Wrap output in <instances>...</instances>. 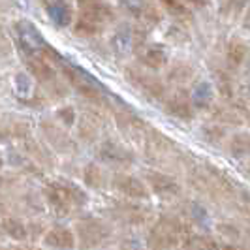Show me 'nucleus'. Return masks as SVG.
Segmentation results:
<instances>
[{"label": "nucleus", "instance_id": "obj_1", "mask_svg": "<svg viewBox=\"0 0 250 250\" xmlns=\"http://www.w3.org/2000/svg\"><path fill=\"white\" fill-rule=\"evenodd\" d=\"M115 19V12L104 0H79V12L74 17V32L81 38L102 34Z\"/></svg>", "mask_w": 250, "mask_h": 250}, {"label": "nucleus", "instance_id": "obj_2", "mask_svg": "<svg viewBox=\"0 0 250 250\" xmlns=\"http://www.w3.org/2000/svg\"><path fill=\"white\" fill-rule=\"evenodd\" d=\"M15 30H17L19 45H21V49L26 53V57H42V59L49 61L51 64L62 62L61 55L43 40V36L40 34V30H38L32 23H28V21H19V23L15 25Z\"/></svg>", "mask_w": 250, "mask_h": 250}, {"label": "nucleus", "instance_id": "obj_3", "mask_svg": "<svg viewBox=\"0 0 250 250\" xmlns=\"http://www.w3.org/2000/svg\"><path fill=\"white\" fill-rule=\"evenodd\" d=\"M187 226L179 218L164 216L152 226L149 235L150 249L154 250H173L179 249L183 239L187 237Z\"/></svg>", "mask_w": 250, "mask_h": 250}, {"label": "nucleus", "instance_id": "obj_4", "mask_svg": "<svg viewBox=\"0 0 250 250\" xmlns=\"http://www.w3.org/2000/svg\"><path fill=\"white\" fill-rule=\"evenodd\" d=\"M125 75L130 85H134L139 92H143L150 100H164L166 98V83L147 68H143L139 64H130L125 70Z\"/></svg>", "mask_w": 250, "mask_h": 250}, {"label": "nucleus", "instance_id": "obj_5", "mask_svg": "<svg viewBox=\"0 0 250 250\" xmlns=\"http://www.w3.org/2000/svg\"><path fill=\"white\" fill-rule=\"evenodd\" d=\"M45 196L51 205L61 213H70L72 209L85 205L87 201V194L70 183H49L45 188Z\"/></svg>", "mask_w": 250, "mask_h": 250}, {"label": "nucleus", "instance_id": "obj_6", "mask_svg": "<svg viewBox=\"0 0 250 250\" xmlns=\"http://www.w3.org/2000/svg\"><path fill=\"white\" fill-rule=\"evenodd\" d=\"M61 68H62V74H64V77H66V81H68L81 96H85V98H88V100H92V102L104 100L105 90H104V87L96 81V77H92L88 72L77 68L74 64L61 62Z\"/></svg>", "mask_w": 250, "mask_h": 250}, {"label": "nucleus", "instance_id": "obj_7", "mask_svg": "<svg viewBox=\"0 0 250 250\" xmlns=\"http://www.w3.org/2000/svg\"><path fill=\"white\" fill-rule=\"evenodd\" d=\"M139 61V66L147 68V70H162L169 62V53L162 43H154V42H143L138 49L134 51Z\"/></svg>", "mask_w": 250, "mask_h": 250}, {"label": "nucleus", "instance_id": "obj_8", "mask_svg": "<svg viewBox=\"0 0 250 250\" xmlns=\"http://www.w3.org/2000/svg\"><path fill=\"white\" fill-rule=\"evenodd\" d=\"M164 111L171 117H175L179 121H192L194 119V107H192V102L188 96V90L185 88H175L171 94H167L164 98Z\"/></svg>", "mask_w": 250, "mask_h": 250}, {"label": "nucleus", "instance_id": "obj_9", "mask_svg": "<svg viewBox=\"0 0 250 250\" xmlns=\"http://www.w3.org/2000/svg\"><path fill=\"white\" fill-rule=\"evenodd\" d=\"M121 6L125 8L132 17H136L147 26H156L162 23V13L158 12L149 0H119Z\"/></svg>", "mask_w": 250, "mask_h": 250}, {"label": "nucleus", "instance_id": "obj_10", "mask_svg": "<svg viewBox=\"0 0 250 250\" xmlns=\"http://www.w3.org/2000/svg\"><path fill=\"white\" fill-rule=\"evenodd\" d=\"M143 42H147L143 32L130 25H123L111 38L113 49L117 51L119 55H126V53L136 51Z\"/></svg>", "mask_w": 250, "mask_h": 250}, {"label": "nucleus", "instance_id": "obj_11", "mask_svg": "<svg viewBox=\"0 0 250 250\" xmlns=\"http://www.w3.org/2000/svg\"><path fill=\"white\" fill-rule=\"evenodd\" d=\"M147 188H150L156 196L162 198H175L181 194V185L175 179L167 173H160V171H145V181H143Z\"/></svg>", "mask_w": 250, "mask_h": 250}, {"label": "nucleus", "instance_id": "obj_12", "mask_svg": "<svg viewBox=\"0 0 250 250\" xmlns=\"http://www.w3.org/2000/svg\"><path fill=\"white\" fill-rule=\"evenodd\" d=\"M188 96H190L194 111H196V109L207 111V109H211L214 105L216 90H214L211 81H207V79H198V81L192 83V87L188 90Z\"/></svg>", "mask_w": 250, "mask_h": 250}, {"label": "nucleus", "instance_id": "obj_13", "mask_svg": "<svg viewBox=\"0 0 250 250\" xmlns=\"http://www.w3.org/2000/svg\"><path fill=\"white\" fill-rule=\"evenodd\" d=\"M113 187H115V190H119L121 194H125L126 198H132V200H147L149 198L147 185L134 175L117 173V175L113 177Z\"/></svg>", "mask_w": 250, "mask_h": 250}, {"label": "nucleus", "instance_id": "obj_14", "mask_svg": "<svg viewBox=\"0 0 250 250\" xmlns=\"http://www.w3.org/2000/svg\"><path fill=\"white\" fill-rule=\"evenodd\" d=\"M45 12L57 26H68L74 23V8L66 0H49L45 2Z\"/></svg>", "mask_w": 250, "mask_h": 250}, {"label": "nucleus", "instance_id": "obj_15", "mask_svg": "<svg viewBox=\"0 0 250 250\" xmlns=\"http://www.w3.org/2000/svg\"><path fill=\"white\" fill-rule=\"evenodd\" d=\"M100 158L105 160L107 164H115V166H128L132 164V152L126 150L123 145L115 143V141H105L100 147Z\"/></svg>", "mask_w": 250, "mask_h": 250}, {"label": "nucleus", "instance_id": "obj_16", "mask_svg": "<svg viewBox=\"0 0 250 250\" xmlns=\"http://www.w3.org/2000/svg\"><path fill=\"white\" fill-rule=\"evenodd\" d=\"M211 119L214 121V125H220V126H241L245 123V119L241 117L237 113V109L229 104V105H213L211 109Z\"/></svg>", "mask_w": 250, "mask_h": 250}, {"label": "nucleus", "instance_id": "obj_17", "mask_svg": "<svg viewBox=\"0 0 250 250\" xmlns=\"http://www.w3.org/2000/svg\"><path fill=\"white\" fill-rule=\"evenodd\" d=\"M45 245L51 249H61V250H72L75 247V235L72 229L68 228H53L49 233L45 235Z\"/></svg>", "mask_w": 250, "mask_h": 250}, {"label": "nucleus", "instance_id": "obj_18", "mask_svg": "<svg viewBox=\"0 0 250 250\" xmlns=\"http://www.w3.org/2000/svg\"><path fill=\"white\" fill-rule=\"evenodd\" d=\"M247 53H249V47L243 40L239 38H231L226 45V62H228V68L231 70H237L245 64V59H247Z\"/></svg>", "mask_w": 250, "mask_h": 250}, {"label": "nucleus", "instance_id": "obj_19", "mask_svg": "<svg viewBox=\"0 0 250 250\" xmlns=\"http://www.w3.org/2000/svg\"><path fill=\"white\" fill-rule=\"evenodd\" d=\"M26 66L32 72V75L40 79L42 83H53L55 81V70L53 64L42 57H26Z\"/></svg>", "mask_w": 250, "mask_h": 250}, {"label": "nucleus", "instance_id": "obj_20", "mask_svg": "<svg viewBox=\"0 0 250 250\" xmlns=\"http://www.w3.org/2000/svg\"><path fill=\"white\" fill-rule=\"evenodd\" d=\"M229 154L237 160H250V134L249 132H239L233 134L229 139Z\"/></svg>", "mask_w": 250, "mask_h": 250}, {"label": "nucleus", "instance_id": "obj_21", "mask_svg": "<svg viewBox=\"0 0 250 250\" xmlns=\"http://www.w3.org/2000/svg\"><path fill=\"white\" fill-rule=\"evenodd\" d=\"M194 74H196V68L190 62H185V61H179V62L171 64L169 72H167V81L169 83H175V85H183L190 79H194Z\"/></svg>", "mask_w": 250, "mask_h": 250}, {"label": "nucleus", "instance_id": "obj_22", "mask_svg": "<svg viewBox=\"0 0 250 250\" xmlns=\"http://www.w3.org/2000/svg\"><path fill=\"white\" fill-rule=\"evenodd\" d=\"M216 247L218 243L203 233H188L181 243L183 250H216Z\"/></svg>", "mask_w": 250, "mask_h": 250}, {"label": "nucleus", "instance_id": "obj_23", "mask_svg": "<svg viewBox=\"0 0 250 250\" xmlns=\"http://www.w3.org/2000/svg\"><path fill=\"white\" fill-rule=\"evenodd\" d=\"M117 123H119V128L128 134L130 138H139L145 130V123L138 119L136 115L132 113H123V115H117Z\"/></svg>", "mask_w": 250, "mask_h": 250}, {"label": "nucleus", "instance_id": "obj_24", "mask_svg": "<svg viewBox=\"0 0 250 250\" xmlns=\"http://www.w3.org/2000/svg\"><path fill=\"white\" fill-rule=\"evenodd\" d=\"M77 228H79V235H81V239H83L87 245H96V243H100L102 239L105 237L104 226H102L100 222H96V220L81 222Z\"/></svg>", "mask_w": 250, "mask_h": 250}, {"label": "nucleus", "instance_id": "obj_25", "mask_svg": "<svg viewBox=\"0 0 250 250\" xmlns=\"http://www.w3.org/2000/svg\"><path fill=\"white\" fill-rule=\"evenodd\" d=\"M162 4V8L169 13L171 17H175L177 23H187L192 19V13L181 0H158Z\"/></svg>", "mask_w": 250, "mask_h": 250}, {"label": "nucleus", "instance_id": "obj_26", "mask_svg": "<svg viewBox=\"0 0 250 250\" xmlns=\"http://www.w3.org/2000/svg\"><path fill=\"white\" fill-rule=\"evenodd\" d=\"M216 92H218V96L226 104H231V102L235 100L233 81H231V77L226 74V72H218V75H216Z\"/></svg>", "mask_w": 250, "mask_h": 250}, {"label": "nucleus", "instance_id": "obj_27", "mask_svg": "<svg viewBox=\"0 0 250 250\" xmlns=\"http://www.w3.org/2000/svg\"><path fill=\"white\" fill-rule=\"evenodd\" d=\"M0 229H2L4 233H8V235L13 239H25L26 237L25 226L21 224L19 220H15V218H10V216L0 218Z\"/></svg>", "mask_w": 250, "mask_h": 250}, {"label": "nucleus", "instance_id": "obj_28", "mask_svg": "<svg viewBox=\"0 0 250 250\" xmlns=\"http://www.w3.org/2000/svg\"><path fill=\"white\" fill-rule=\"evenodd\" d=\"M201 136L203 139L207 141V143H211V145H216V143H222L228 136V132H226L224 126L220 125H207L201 128Z\"/></svg>", "mask_w": 250, "mask_h": 250}, {"label": "nucleus", "instance_id": "obj_29", "mask_svg": "<svg viewBox=\"0 0 250 250\" xmlns=\"http://www.w3.org/2000/svg\"><path fill=\"white\" fill-rule=\"evenodd\" d=\"M249 0H226L220 8V13L226 19H237L239 15L243 13L245 6H247Z\"/></svg>", "mask_w": 250, "mask_h": 250}, {"label": "nucleus", "instance_id": "obj_30", "mask_svg": "<svg viewBox=\"0 0 250 250\" xmlns=\"http://www.w3.org/2000/svg\"><path fill=\"white\" fill-rule=\"evenodd\" d=\"M85 181H87V185H90V187L102 188L104 183H105V175H104V171H102L98 166L90 164V166H87V169H85Z\"/></svg>", "mask_w": 250, "mask_h": 250}, {"label": "nucleus", "instance_id": "obj_31", "mask_svg": "<svg viewBox=\"0 0 250 250\" xmlns=\"http://www.w3.org/2000/svg\"><path fill=\"white\" fill-rule=\"evenodd\" d=\"M166 36H167V40H171L173 43H185L188 40V32L181 23H173V25L167 28V34Z\"/></svg>", "mask_w": 250, "mask_h": 250}, {"label": "nucleus", "instance_id": "obj_32", "mask_svg": "<svg viewBox=\"0 0 250 250\" xmlns=\"http://www.w3.org/2000/svg\"><path fill=\"white\" fill-rule=\"evenodd\" d=\"M59 117L62 119L66 126H72L75 121V111L72 109V107H62V109L59 111Z\"/></svg>", "mask_w": 250, "mask_h": 250}, {"label": "nucleus", "instance_id": "obj_33", "mask_svg": "<svg viewBox=\"0 0 250 250\" xmlns=\"http://www.w3.org/2000/svg\"><path fill=\"white\" fill-rule=\"evenodd\" d=\"M237 94H239V98H241L239 102H243L245 105L250 104V83H243V85L239 87Z\"/></svg>", "mask_w": 250, "mask_h": 250}, {"label": "nucleus", "instance_id": "obj_34", "mask_svg": "<svg viewBox=\"0 0 250 250\" xmlns=\"http://www.w3.org/2000/svg\"><path fill=\"white\" fill-rule=\"evenodd\" d=\"M218 229L220 231H224V237H228V239H239V231L235 229V228H229V226H218Z\"/></svg>", "mask_w": 250, "mask_h": 250}, {"label": "nucleus", "instance_id": "obj_35", "mask_svg": "<svg viewBox=\"0 0 250 250\" xmlns=\"http://www.w3.org/2000/svg\"><path fill=\"white\" fill-rule=\"evenodd\" d=\"M243 26L250 30V0H249V8H247V13L243 15Z\"/></svg>", "mask_w": 250, "mask_h": 250}, {"label": "nucleus", "instance_id": "obj_36", "mask_svg": "<svg viewBox=\"0 0 250 250\" xmlns=\"http://www.w3.org/2000/svg\"><path fill=\"white\" fill-rule=\"evenodd\" d=\"M190 4H194V6H207L209 4V0H187Z\"/></svg>", "mask_w": 250, "mask_h": 250}, {"label": "nucleus", "instance_id": "obj_37", "mask_svg": "<svg viewBox=\"0 0 250 250\" xmlns=\"http://www.w3.org/2000/svg\"><path fill=\"white\" fill-rule=\"evenodd\" d=\"M216 250H241V249H237V247H231V245H222V247L218 245V247H216Z\"/></svg>", "mask_w": 250, "mask_h": 250}, {"label": "nucleus", "instance_id": "obj_38", "mask_svg": "<svg viewBox=\"0 0 250 250\" xmlns=\"http://www.w3.org/2000/svg\"><path fill=\"white\" fill-rule=\"evenodd\" d=\"M245 61H247V68L250 70V49H249V53H247V59H245Z\"/></svg>", "mask_w": 250, "mask_h": 250}, {"label": "nucleus", "instance_id": "obj_39", "mask_svg": "<svg viewBox=\"0 0 250 250\" xmlns=\"http://www.w3.org/2000/svg\"><path fill=\"white\" fill-rule=\"evenodd\" d=\"M0 167H2V156H0Z\"/></svg>", "mask_w": 250, "mask_h": 250}, {"label": "nucleus", "instance_id": "obj_40", "mask_svg": "<svg viewBox=\"0 0 250 250\" xmlns=\"http://www.w3.org/2000/svg\"><path fill=\"white\" fill-rule=\"evenodd\" d=\"M0 250H4V249H0Z\"/></svg>", "mask_w": 250, "mask_h": 250}]
</instances>
